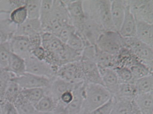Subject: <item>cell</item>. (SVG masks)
<instances>
[{"label": "cell", "instance_id": "cell-1", "mask_svg": "<svg viewBox=\"0 0 153 114\" xmlns=\"http://www.w3.org/2000/svg\"><path fill=\"white\" fill-rule=\"evenodd\" d=\"M86 16L104 31L115 30L111 15V1H82Z\"/></svg>", "mask_w": 153, "mask_h": 114}, {"label": "cell", "instance_id": "cell-2", "mask_svg": "<svg viewBox=\"0 0 153 114\" xmlns=\"http://www.w3.org/2000/svg\"><path fill=\"white\" fill-rule=\"evenodd\" d=\"M81 114H87L102 107L113 96L102 85L84 82Z\"/></svg>", "mask_w": 153, "mask_h": 114}, {"label": "cell", "instance_id": "cell-3", "mask_svg": "<svg viewBox=\"0 0 153 114\" xmlns=\"http://www.w3.org/2000/svg\"><path fill=\"white\" fill-rule=\"evenodd\" d=\"M85 82L102 85L99 67L95 61V47L87 46L81 54L80 60Z\"/></svg>", "mask_w": 153, "mask_h": 114}, {"label": "cell", "instance_id": "cell-4", "mask_svg": "<svg viewBox=\"0 0 153 114\" xmlns=\"http://www.w3.org/2000/svg\"><path fill=\"white\" fill-rule=\"evenodd\" d=\"M69 25H72L71 19L63 1H53L51 16L42 32L55 35L63 27Z\"/></svg>", "mask_w": 153, "mask_h": 114}, {"label": "cell", "instance_id": "cell-5", "mask_svg": "<svg viewBox=\"0 0 153 114\" xmlns=\"http://www.w3.org/2000/svg\"><path fill=\"white\" fill-rule=\"evenodd\" d=\"M123 47L129 50L142 63L153 71V47L144 44L134 37L123 38Z\"/></svg>", "mask_w": 153, "mask_h": 114}, {"label": "cell", "instance_id": "cell-6", "mask_svg": "<svg viewBox=\"0 0 153 114\" xmlns=\"http://www.w3.org/2000/svg\"><path fill=\"white\" fill-rule=\"evenodd\" d=\"M123 38L115 30L104 31L99 36L96 47L104 53L116 56L123 48Z\"/></svg>", "mask_w": 153, "mask_h": 114}, {"label": "cell", "instance_id": "cell-7", "mask_svg": "<svg viewBox=\"0 0 153 114\" xmlns=\"http://www.w3.org/2000/svg\"><path fill=\"white\" fill-rule=\"evenodd\" d=\"M128 4L136 21L153 24V1H128Z\"/></svg>", "mask_w": 153, "mask_h": 114}, {"label": "cell", "instance_id": "cell-8", "mask_svg": "<svg viewBox=\"0 0 153 114\" xmlns=\"http://www.w3.org/2000/svg\"><path fill=\"white\" fill-rule=\"evenodd\" d=\"M26 72L53 80L56 77L58 69L44 61L31 56L25 60Z\"/></svg>", "mask_w": 153, "mask_h": 114}, {"label": "cell", "instance_id": "cell-9", "mask_svg": "<svg viewBox=\"0 0 153 114\" xmlns=\"http://www.w3.org/2000/svg\"><path fill=\"white\" fill-rule=\"evenodd\" d=\"M56 77L72 84L85 82L80 61L67 63L60 67L57 70Z\"/></svg>", "mask_w": 153, "mask_h": 114}, {"label": "cell", "instance_id": "cell-10", "mask_svg": "<svg viewBox=\"0 0 153 114\" xmlns=\"http://www.w3.org/2000/svg\"><path fill=\"white\" fill-rule=\"evenodd\" d=\"M67 7L71 23L79 34L83 28L86 19L82 1H63Z\"/></svg>", "mask_w": 153, "mask_h": 114}, {"label": "cell", "instance_id": "cell-11", "mask_svg": "<svg viewBox=\"0 0 153 114\" xmlns=\"http://www.w3.org/2000/svg\"><path fill=\"white\" fill-rule=\"evenodd\" d=\"M12 81L16 83L22 89L32 88L47 89L49 87L52 80L26 72L19 76H15Z\"/></svg>", "mask_w": 153, "mask_h": 114}, {"label": "cell", "instance_id": "cell-12", "mask_svg": "<svg viewBox=\"0 0 153 114\" xmlns=\"http://www.w3.org/2000/svg\"><path fill=\"white\" fill-rule=\"evenodd\" d=\"M104 32L101 27L91 19L86 17L81 36L87 46H95L102 33Z\"/></svg>", "mask_w": 153, "mask_h": 114}, {"label": "cell", "instance_id": "cell-13", "mask_svg": "<svg viewBox=\"0 0 153 114\" xmlns=\"http://www.w3.org/2000/svg\"><path fill=\"white\" fill-rule=\"evenodd\" d=\"M13 53L26 60L31 55V50L27 36L14 35L9 41Z\"/></svg>", "mask_w": 153, "mask_h": 114}, {"label": "cell", "instance_id": "cell-14", "mask_svg": "<svg viewBox=\"0 0 153 114\" xmlns=\"http://www.w3.org/2000/svg\"><path fill=\"white\" fill-rule=\"evenodd\" d=\"M74 85L59 77H56L52 80L49 87L45 89V94L50 95L58 103L63 93L68 90H73Z\"/></svg>", "mask_w": 153, "mask_h": 114}, {"label": "cell", "instance_id": "cell-15", "mask_svg": "<svg viewBox=\"0 0 153 114\" xmlns=\"http://www.w3.org/2000/svg\"><path fill=\"white\" fill-rule=\"evenodd\" d=\"M99 69L103 87L112 96L116 95L120 84L116 73L112 68L99 67Z\"/></svg>", "mask_w": 153, "mask_h": 114}, {"label": "cell", "instance_id": "cell-16", "mask_svg": "<svg viewBox=\"0 0 153 114\" xmlns=\"http://www.w3.org/2000/svg\"><path fill=\"white\" fill-rule=\"evenodd\" d=\"M128 1H111V15L115 30L119 32L126 15Z\"/></svg>", "mask_w": 153, "mask_h": 114}, {"label": "cell", "instance_id": "cell-17", "mask_svg": "<svg viewBox=\"0 0 153 114\" xmlns=\"http://www.w3.org/2000/svg\"><path fill=\"white\" fill-rule=\"evenodd\" d=\"M137 21L130 12L128 1L126 8L125 17L119 33L123 37H134L136 36Z\"/></svg>", "mask_w": 153, "mask_h": 114}, {"label": "cell", "instance_id": "cell-18", "mask_svg": "<svg viewBox=\"0 0 153 114\" xmlns=\"http://www.w3.org/2000/svg\"><path fill=\"white\" fill-rule=\"evenodd\" d=\"M85 82L75 84L73 90L74 98L72 102L66 107L68 114H81L83 101V85Z\"/></svg>", "mask_w": 153, "mask_h": 114}, {"label": "cell", "instance_id": "cell-19", "mask_svg": "<svg viewBox=\"0 0 153 114\" xmlns=\"http://www.w3.org/2000/svg\"><path fill=\"white\" fill-rule=\"evenodd\" d=\"M37 33H42L39 19H27L24 23L16 26L14 35L28 37Z\"/></svg>", "mask_w": 153, "mask_h": 114}, {"label": "cell", "instance_id": "cell-20", "mask_svg": "<svg viewBox=\"0 0 153 114\" xmlns=\"http://www.w3.org/2000/svg\"><path fill=\"white\" fill-rule=\"evenodd\" d=\"M135 37L142 43L153 47V24L137 21Z\"/></svg>", "mask_w": 153, "mask_h": 114}, {"label": "cell", "instance_id": "cell-21", "mask_svg": "<svg viewBox=\"0 0 153 114\" xmlns=\"http://www.w3.org/2000/svg\"><path fill=\"white\" fill-rule=\"evenodd\" d=\"M42 47L49 53H53L61 48L64 43L53 34L48 32L41 33Z\"/></svg>", "mask_w": 153, "mask_h": 114}, {"label": "cell", "instance_id": "cell-22", "mask_svg": "<svg viewBox=\"0 0 153 114\" xmlns=\"http://www.w3.org/2000/svg\"><path fill=\"white\" fill-rule=\"evenodd\" d=\"M142 114H153V92L137 95L134 100Z\"/></svg>", "mask_w": 153, "mask_h": 114}, {"label": "cell", "instance_id": "cell-23", "mask_svg": "<svg viewBox=\"0 0 153 114\" xmlns=\"http://www.w3.org/2000/svg\"><path fill=\"white\" fill-rule=\"evenodd\" d=\"M8 70L15 76H19L26 72L25 60L12 53L9 61Z\"/></svg>", "mask_w": 153, "mask_h": 114}, {"label": "cell", "instance_id": "cell-24", "mask_svg": "<svg viewBox=\"0 0 153 114\" xmlns=\"http://www.w3.org/2000/svg\"><path fill=\"white\" fill-rule=\"evenodd\" d=\"M113 105L110 114H131L133 101L113 96Z\"/></svg>", "mask_w": 153, "mask_h": 114}, {"label": "cell", "instance_id": "cell-25", "mask_svg": "<svg viewBox=\"0 0 153 114\" xmlns=\"http://www.w3.org/2000/svg\"><path fill=\"white\" fill-rule=\"evenodd\" d=\"M13 25L9 18L0 19V44L9 41L14 35L16 27Z\"/></svg>", "mask_w": 153, "mask_h": 114}, {"label": "cell", "instance_id": "cell-26", "mask_svg": "<svg viewBox=\"0 0 153 114\" xmlns=\"http://www.w3.org/2000/svg\"><path fill=\"white\" fill-rule=\"evenodd\" d=\"M95 47V61L100 67L113 68L115 66V56L104 53Z\"/></svg>", "mask_w": 153, "mask_h": 114}, {"label": "cell", "instance_id": "cell-27", "mask_svg": "<svg viewBox=\"0 0 153 114\" xmlns=\"http://www.w3.org/2000/svg\"><path fill=\"white\" fill-rule=\"evenodd\" d=\"M138 94L134 83H121L117 95L114 97L133 101Z\"/></svg>", "mask_w": 153, "mask_h": 114}, {"label": "cell", "instance_id": "cell-28", "mask_svg": "<svg viewBox=\"0 0 153 114\" xmlns=\"http://www.w3.org/2000/svg\"><path fill=\"white\" fill-rule=\"evenodd\" d=\"M57 104L51 96L45 94L34 107L36 111L40 113H53Z\"/></svg>", "mask_w": 153, "mask_h": 114}, {"label": "cell", "instance_id": "cell-29", "mask_svg": "<svg viewBox=\"0 0 153 114\" xmlns=\"http://www.w3.org/2000/svg\"><path fill=\"white\" fill-rule=\"evenodd\" d=\"M18 114H39L33 105L21 95L14 104Z\"/></svg>", "mask_w": 153, "mask_h": 114}, {"label": "cell", "instance_id": "cell-30", "mask_svg": "<svg viewBox=\"0 0 153 114\" xmlns=\"http://www.w3.org/2000/svg\"><path fill=\"white\" fill-rule=\"evenodd\" d=\"M138 94H146L153 91V76L149 75L140 79L134 82Z\"/></svg>", "mask_w": 153, "mask_h": 114}, {"label": "cell", "instance_id": "cell-31", "mask_svg": "<svg viewBox=\"0 0 153 114\" xmlns=\"http://www.w3.org/2000/svg\"><path fill=\"white\" fill-rule=\"evenodd\" d=\"M21 95L29 102L35 105L45 95V89L32 88L22 89Z\"/></svg>", "mask_w": 153, "mask_h": 114}, {"label": "cell", "instance_id": "cell-32", "mask_svg": "<svg viewBox=\"0 0 153 114\" xmlns=\"http://www.w3.org/2000/svg\"><path fill=\"white\" fill-rule=\"evenodd\" d=\"M22 90L18 84L12 80L5 90L4 101L14 104L20 95Z\"/></svg>", "mask_w": 153, "mask_h": 114}, {"label": "cell", "instance_id": "cell-33", "mask_svg": "<svg viewBox=\"0 0 153 114\" xmlns=\"http://www.w3.org/2000/svg\"><path fill=\"white\" fill-rule=\"evenodd\" d=\"M9 18L16 26H18L24 23L28 19L27 13L25 5L11 11Z\"/></svg>", "mask_w": 153, "mask_h": 114}, {"label": "cell", "instance_id": "cell-34", "mask_svg": "<svg viewBox=\"0 0 153 114\" xmlns=\"http://www.w3.org/2000/svg\"><path fill=\"white\" fill-rule=\"evenodd\" d=\"M66 44L75 51L81 54L87 46L83 38L76 30L72 33Z\"/></svg>", "mask_w": 153, "mask_h": 114}, {"label": "cell", "instance_id": "cell-35", "mask_svg": "<svg viewBox=\"0 0 153 114\" xmlns=\"http://www.w3.org/2000/svg\"><path fill=\"white\" fill-rule=\"evenodd\" d=\"M53 1H42L39 20L41 24L42 31L48 23L52 13Z\"/></svg>", "mask_w": 153, "mask_h": 114}, {"label": "cell", "instance_id": "cell-36", "mask_svg": "<svg viewBox=\"0 0 153 114\" xmlns=\"http://www.w3.org/2000/svg\"><path fill=\"white\" fill-rule=\"evenodd\" d=\"M15 76L7 69L0 68V102L4 101L5 90Z\"/></svg>", "mask_w": 153, "mask_h": 114}, {"label": "cell", "instance_id": "cell-37", "mask_svg": "<svg viewBox=\"0 0 153 114\" xmlns=\"http://www.w3.org/2000/svg\"><path fill=\"white\" fill-rule=\"evenodd\" d=\"M119 78L120 83H134L135 80L134 78L131 70L125 67H115L113 68Z\"/></svg>", "mask_w": 153, "mask_h": 114}, {"label": "cell", "instance_id": "cell-38", "mask_svg": "<svg viewBox=\"0 0 153 114\" xmlns=\"http://www.w3.org/2000/svg\"><path fill=\"white\" fill-rule=\"evenodd\" d=\"M42 1H26L28 19H39Z\"/></svg>", "mask_w": 153, "mask_h": 114}, {"label": "cell", "instance_id": "cell-39", "mask_svg": "<svg viewBox=\"0 0 153 114\" xmlns=\"http://www.w3.org/2000/svg\"><path fill=\"white\" fill-rule=\"evenodd\" d=\"M12 53L9 41L0 44V68L7 69Z\"/></svg>", "mask_w": 153, "mask_h": 114}, {"label": "cell", "instance_id": "cell-40", "mask_svg": "<svg viewBox=\"0 0 153 114\" xmlns=\"http://www.w3.org/2000/svg\"><path fill=\"white\" fill-rule=\"evenodd\" d=\"M135 81L142 77L153 74V71L139 61L129 68Z\"/></svg>", "mask_w": 153, "mask_h": 114}, {"label": "cell", "instance_id": "cell-41", "mask_svg": "<svg viewBox=\"0 0 153 114\" xmlns=\"http://www.w3.org/2000/svg\"><path fill=\"white\" fill-rule=\"evenodd\" d=\"M28 38L31 50L42 46L41 33L34 34L28 36Z\"/></svg>", "mask_w": 153, "mask_h": 114}, {"label": "cell", "instance_id": "cell-42", "mask_svg": "<svg viewBox=\"0 0 153 114\" xmlns=\"http://www.w3.org/2000/svg\"><path fill=\"white\" fill-rule=\"evenodd\" d=\"M47 54V51L42 46L31 50L32 56L40 61H45Z\"/></svg>", "mask_w": 153, "mask_h": 114}, {"label": "cell", "instance_id": "cell-43", "mask_svg": "<svg viewBox=\"0 0 153 114\" xmlns=\"http://www.w3.org/2000/svg\"><path fill=\"white\" fill-rule=\"evenodd\" d=\"M113 97L108 102L97 110L87 114H110L113 105Z\"/></svg>", "mask_w": 153, "mask_h": 114}, {"label": "cell", "instance_id": "cell-44", "mask_svg": "<svg viewBox=\"0 0 153 114\" xmlns=\"http://www.w3.org/2000/svg\"><path fill=\"white\" fill-rule=\"evenodd\" d=\"M73 98H74V94H73V90H68L64 92L61 96L59 101L58 102L61 104L65 107H67L72 102Z\"/></svg>", "mask_w": 153, "mask_h": 114}, {"label": "cell", "instance_id": "cell-45", "mask_svg": "<svg viewBox=\"0 0 153 114\" xmlns=\"http://www.w3.org/2000/svg\"><path fill=\"white\" fill-rule=\"evenodd\" d=\"M26 2V1H9L8 3L9 5L10 8L8 11L10 12L15 9L25 6Z\"/></svg>", "mask_w": 153, "mask_h": 114}, {"label": "cell", "instance_id": "cell-46", "mask_svg": "<svg viewBox=\"0 0 153 114\" xmlns=\"http://www.w3.org/2000/svg\"><path fill=\"white\" fill-rule=\"evenodd\" d=\"M53 113V114H68L66 109V107L59 102L57 103Z\"/></svg>", "mask_w": 153, "mask_h": 114}, {"label": "cell", "instance_id": "cell-47", "mask_svg": "<svg viewBox=\"0 0 153 114\" xmlns=\"http://www.w3.org/2000/svg\"><path fill=\"white\" fill-rule=\"evenodd\" d=\"M131 114H142L134 100L132 103V108Z\"/></svg>", "mask_w": 153, "mask_h": 114}, {"label": "cell", "instance_id": "cell-48", "mask_svg": "<svg viewBox=\"0 0 153 114\" xmlns=\"http://www.w3.org/2000/svg\"><path fill=\"white\" fill-rule=\"evenodd\" d=\"M0 2H1V1H0ZM10 12L8 10H5L1 9H0V15L2 14H9Z\"/></svg>", "mask_w": 153, "mask_h": 114}, {"label": "cell", "instance_id": "cell-49", "mask_svg": "<svg viewBox=\"0 0 153 114\" xmlns=\"http://www.w3.org/2000/svg\"><path fill=\"white\" fill-rule=\"evenodd\" d=\"M39 114H53V113H39Z\"/></svg>", "mask_w": 153, "mask_h": 114}, {"label": "cell", "instance_id": "cell-50", "mask_svg": "<svg viewBox=\"0 0 153 114\" xmlns=\"http://www.w3.org/2000/svg\"><path fill=\"white\" fill-rule=\"evenodd\" d=\"M0 114H2V110H1V107L0 106Z\"/></svg>", "mask_w": 153, "mask_h": 114}]
</instances>
